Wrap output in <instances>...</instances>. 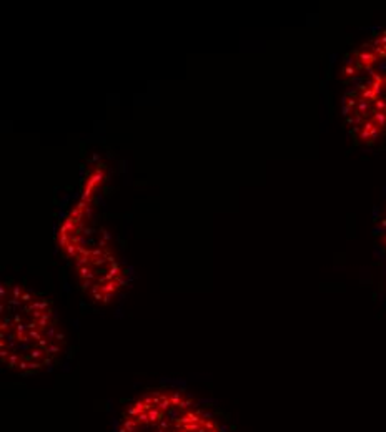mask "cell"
<instances>
[{
  "instance_id": "4",
  "label": "cell",
  "mask_w": 386,
  "mask_h": 432,
  "mask_svg": "<svg viewBox=\"0 0 386 432\" xmlns=\"http://www.w3.org/2000/svg\"><path fill=\"white\" fill-rule=\"evenodd\" d=\"M343 117L358 143L375 145L386 136V80H356L341 103Z\"/></svg>"
},
{
  "instance_id": "2",
  "label": "cell",
  "mask_w": 386,
  "mask_h": 432,
  "mask_svg": "<svg viewBox=\"0 0 386 432\" xmlns=\"http://www.w3.org/2000/svg\"><path fill=\"white\" fill-rule=\"evenodd\" d=\"M115 432H228L190 394L171 387L152 389L132 401Z\"/></svg>"
},
{
  "instance_id": "3",
  "label": "cell",
  "mask_w": 386,
  "mask_h": 432,
  "mask_svg": "<svg viewBox=\"0 0 386 432\" xmlns=\"http://www.w3.org/2000/svg\"><path fill=\"white\" fill-rule=\"evenodd\" d=\"M62 253L72 261L80 286L90 301L110 305L125 289L127 269L93 226L64 246Z\"/></svg>"
},
{
  "instance_id": "5",
  "label": "cell",
  "mask_w": 386,
  "mask_h": 432,
  "mask_svg": "<svg viewBox=\"0 0 386 432\" xmlns=\"http://www.w3.org/2000/svg\"><path fill=\"white\" fill-rule=\"evenodd\" d=\"M345 80L385 78L386 80V30L376 33L358 50L351 52L341 68Z\"/></svg>"
},
{
  "instance_id": "6",
  "label": "cell",
  "mask_w": 386,
  "mask_h": 432,
  "mask_svg": "<svg viewBox=\"0 0 386 432\" xmlns=\"http://www.w3.org/2000/svg\"><path fill=\"white\" fill-rule=\"evenodd\" d=\"M378 236H380V246H381V249H383V254L386 256V211L380 220Z\"/></svg>"
},
{
  "instance_id": "1",
  "label": "cell",
  "mask_w": 386,
  "mask_h": 432,
  "mask_svg": "<svg viewBox=\"0 0 386 432\" xmlns=\"http://www.w3.org/2000/svg\"><path fill=\"white\" fill-rule=\"evenodd\" d=\"M65 336L49 299L18 283L0 288V358L23 376L52 368L60 358Z\"/></svg>"
}]
</instances>
